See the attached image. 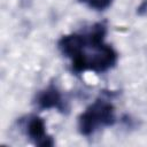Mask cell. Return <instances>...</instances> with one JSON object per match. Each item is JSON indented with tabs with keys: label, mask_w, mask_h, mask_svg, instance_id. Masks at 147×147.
Wrapping results in <instances>:
<instances>
[{
	"label": "cell",
	"mask_w": 147,
	"mask_h": 147,
	"mask_svg": "<svg viewBox=\"0 0 147 147\" xmlns=\"http://www.w3.org/2000/svg\"><path fill=\"white\" fill-rule=\"evenodd\" d=\"M92 53H85V49L71 59V70L75 74H82L91 70L96 74L106 72L117 62V52L109 45L103 44L92 47Z\"/></svg>",
	"instance_id": "cell-1"
},
{
	"label": "cell",
	"mask_w": 147,
	"mask_h": 147,
	"mask_svg": "<svg viewBox=\"0 0 147 147\" xmlns=\"http://www.w3.org/2000/svg\"><path fill=\"white\" fill-rule=\"evenodd\" d=\"M115 121L114 106L108 100L101 98L95 100L80 114L78 118V129L83 136L88 137L100 127L113 125Z\"/></svg>",
	"instance_id": "cell-2"
},
{
	"label": "cell",
	"mask_w": 147,
	"mask_h": 147,
	"mask_svg": "<svg viewBox=\"0 0 147 147\" xmlns=\"http://www.w3.org/2000/svg\"><path fill=\"white\" fill-rule=\"evenodd\" d=\"M25 132L29 139L32 140L37 146H54V140L49 134H47L45 122L39 116H31L28 118L25 123Z\"/></svg>",
	"instance_id": "cell-3"
},
{
	"label": "cell",
	"mask_w": 147,
	"mask_h": 147,
	"mask_svg": "<svg viewBox=\"0 0 147 147\" xmlns=\"http://www.w3.org/2000/svg\"><path fill=\"white\" fill-rule=\"evenodd\" d=\"M36 106L40 110H48L56 108L59 110L65 109V105L59 87L54 84H49L41 90L36 96Z\"/></svg>",
	"instance_id": "cell-4"
},
{
	"label": "cell",
	"mask_w": 147,
	"mask_h": 147,
	"mask_svg": "<svg viewBox=\"0 0 147 147\" xmlns=\"http://www.w3.org/2000/svg\"><path fill=\"white\" fill-rule=\"evenodd\" d=\"M86 47V38L85 33H70L62 36L57 41V48L60 52L69 57L74 59L79 55Z\"/></svg>",
	"instance_id": "cell-5"
},
{
	"label": "cell",
	"mask_w": 147,
	"mask_h": 147,
	"mask_svg": "<svg viewBox=\"0 0 147 147\" xmlns=\"http://www.w3.org/2000/svg\"><path fill=\"white\" fill-rule=\"evenodd\" d=\"M94 10H105L111 6L114 0H79Z\"/></svg>",
	"instance_id": "cell-6"
},
{
	"label": "cell",
	"mask_w": 147,
	"mask_h": 147,
	"mask_svg": "<svg viewBox=\"0 0 147 147\" xmlns=\"http://www.w3.org/2000/svg\"><path fill=\"white\" fill-rule=\"evenodd\" d=\"M137 13H138L139 15H144V14H146V13H147V0H145V1H144V2L138 7Z\"/></svg>",
	"instance_id": "cell-7"
}]
</instances>
